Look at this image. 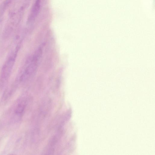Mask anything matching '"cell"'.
<instances>
[{
	"instance_id": "6da1fadb",
	"label": "cell",
	"mask_w": 155,
	"mask_h": 155,
	"mask_svg": "<svg viewBox=\"0 0 155 155\" xmlns=\"http://www.w3.org/2000/svg\"><path fill=\"white\" fill-rule=\"evenodd\" d=\"M42 54V48H39L35 52L30 63L22 75L21 78V80H26L35 73L37 69L39 61Z\"/></svg>"
},
{
	"instance_id": "3957f363",
	"label": "cell",
	"mask_w": 155,
	"mask_h": 155,
	"mask_svg": "<svg viewBox=\"0 0 155 155\" xmlns=\"http://www.w3.org/2000/svg\"><path fill=\"white\" fill-rule=\"evenodd\" d=\"M14 62L12 58H10L5 64L2 71V77L3 79L6 78L12 70Z\"/></svg>"
},
{
	"instance_id": "277c9868",
	"label": "cell",
	"mask_w": 155,
	"mask_h": 155,
	"mask_svg": "<svg viewBox=\"0 0 155 155\" xmlns=\"http://www.w3.org/2000/svg\"><path fill=\"white\" fill-rule=\"evenodd\" d=\"M41 0H36L33 7L32 12V17L35 18L37 15L39 11Z\"/></svg>"
},
{
	"instance_id": "7a4b0ae2",
	"label": "cell",
	"mask_w": 155,
	"mask_h": 155,
	"mask_svg": "<svg viewBox=\"0 0 155 155\" xmlns=\"http://www.w3.org/2000/svg\"><path fill=\"white\" fill-rule=\"evenodd\" d=\"M25 107V101L19 100L12 108V119L14 121L19 120L23 114Z\"/></svg>"
}]
</instances>
